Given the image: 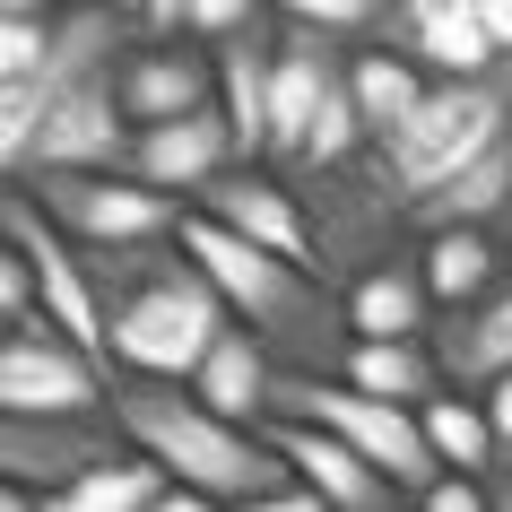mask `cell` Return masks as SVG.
<instances>
[{"mask_svg":"<svg viewBox=\"0 0 512 512\" xmlns=\"http://www.w3.org/2000/svg\"><path fill=\"white\" fill-rule=\"evenodd\" d=\"M235 512H330L322 495H304V486H278V495H261V504H235Z\"/></svg>","mask_w":512,"mask_h":512,"instance_id":"obj_25","label":"cell"},{"mask_svg":"<svg viewBox=\"0 0 512 512\" xmlns=\"http://www.w3.org/2000/svg\"><path fill=\"white\" fill-rule=\"evenodd\" d=\"M382 44L408 53L434 87H478V79H495V70H512V61L495 53V35H486L478 0H400L391 27H382Z\"/></svg>","mask_w":512,"mask_h":512,"instance_id":"obj_11","label":"cell"},{"mask_svg":"<svg viewBox=\"0 0 512 512\" xmlns=\"http://www.w3.org/2000/svg\"><path fill=\"white\" fill-rule=\"evenodd\" d=\"M426 443H434V460H443V478H495V469H504V443H495L486 400H460V391H443V400L426 408Z\"/></svg>","mask_w":512,"mask_h":512,"instance_id":"obj_22","label":"cell"},{"mask_svg":"<svg viewBox=\"0 0 512 512\" xmlns=\"http://www.w3.org/2000/svg\"><path fill=\"white\" fill-rule=\"evenodd\" d=\"M87 278H96V304H105L113 382H191L209 365V348L235 330L226 296L183 252V235L148 243V252H87Z\"/></svg>","mask_w":512,"mask_h":512,"instance_id":"obj_1","label":"cell"},{"mask_svg":"<svg viewBox=\"0 0 512 512\" xmlns=\"http://www.w3.org/2000/svg\"><path fill=\"white\" fill-rule=\"evenodd\" d=\"M113 105H122L131 131H165V122L217 113V53L191 44V35L139 27V9H131V44L113 61Z\"/></svg>","mask_w":512,"mask_h":512,"instance_id":"obj_7","label":"cell"},{"mask_svg":"<svg viewBox=\"0 0 512 512\" xmlns=\"http://www.w3.org/2000/svg\"><path fill=\"white\" fill-rule=\"evenodd\" d=\"M191 217H209V226H226V235H243L252 252H270V261H287V270L322 278V243H313L304 191L287 183V174H270V165H235L226 183H209L200 200H191Z\"/></svg>","mask_w":512,"mask_h":512,"instance_id":"obj_9","label":"cell"},{"mask_svg":"<svg viewBox=\"0 0 512 512\" xmlns=\"http://www.w3.org/2000/svg\"><path fill=\"white\" fill-rule=\"evenodd\" d=\"M408 512H495V486L486 478H443V486H426Z\"/></svg>","mask_w":512,"mask_h":512,"instance_id":"obj_24","label":"cell"},{"mask_svg":"<svg viewBox=\"0 0 512 512\" xmlns=\"http://www.w3.org/2000/svg\"><path fill=\"white\" fill-rule=\"evenodd\" d=\"M113 460H131L113 417H0V478L18 495H35V504L87 486Z\"/></svg>","mask_w":512,"mask_h":512,"instance_id":"obj_8","label":"cell"},{"mask_svg":"<svg viewBox=\"0 0 512 512\" xmlns=\"http://www.w3.org/2000/svg\"><path fill=\"white\" fill-rule=\"evenodd\" d=\"M157 512H226V504H209V495H191V486H165V504Z\"/></svg>","mask_w":512,"mask_h":512,"instance_id":"obj_27","label":"cell"},{"mask_svg":"<svg viewBox=\"0 0 512 512\" xmlns=\"http://www.w3.org/2000/svg\"><path fill=\"white\" fill-rule=\"evenodd\" d=\"M18 191H27L79 252H148V243H174L183 217H191L183 200H165V191L131 183V174H35V183H18Z\"/></svg>","mask_w":512,"mask_h":512,"instance_id":"obj_5","label":"cell"},{"mask_svg":"<svg viewBox=\"0 0 512 512\" xmlns=\"http://www.w3.org/2000/svg\"><path fill=\"white\" fill-rule=\"evenodd\" d=\"M486 486H495V512H512V460H504V469H495Z\"/></svg>","mask_w":512,"mask_h":512,"instance_id":"obj_28","label":"cell"},{"mask_svg":"<svg viewBox=\"0 0 512 512\" xmlns=\"http://www.w3.org/2000/svg\"><path fill=\"white\" fill-rule=\"evenodd\" d=\"M278 35H287V9H270L252 35L217 44V113L235 131L243 165H270V79H278Z\"/></svg>","mask_w":512,"mask_h":512,"instance_id":"obj_15","label":"cell"},{"mask_svg":"<svg viewBox=\"0 0 512 512\" xmlns=\"http://www.w3.org/2000/svg\"><path fill=\"white\" fill-rule=\"evenodd\" d=\"M478 400H486V417H495V443L512 452V374L495 382V391H478Z\"/></svg>","mask_w":512,"mask_h":512,"instance_id":"obj_26","label":"cell"},{"mask_svg":"<svg viewBox=\"0 0 512 512\" xmlns=\"http://www.w3.org/2000/svg\"><path fill=\"white\" fill-rule=\"evenodd\" d=\"M348 391H365V400H391V408H408V417H426L452 382H443V365H434V339H417V348H382V339H356V356H348Z\"/></svg>","mask_w":512,"mask_h":512,"instance_id":"obj_21","label":"cell"},{"mask_svg":"<svg viewBox=\"0 0 512 512\" xmlns=\"http://www.w3.org/2000/svg\"><path fill=\"white\" fill-rule=\"evenodd\" d=\"M348 79H356V113H365V139H374V148H382V139H400L408 122L426 113V96H434V79L408 53H391V44H365Z\"/></svg>","mask_w":512,"mask_h":512,"instance_id":"obj_20","label":"cell"},{"mask_svg":"<svg viewBox=\"0 0 512 512\" xmlns=\"http://www.w3.org/2000/svg\"><path fill=\"white\" fill-rule=\"evenodd\" d=\"M348 330L382 339V348H417L434 330V287H426V252H391L382 270H365L348 287Z\"/></svg>","mask_w":512,"mask_h":512,"instance_id":"obj_16","label":"cell"},{"mask_svg":"<svg viewBox=\"0 0 512 512\" xmlns=\"http://www.w3.org/2000/svg\"><path fill=\"white\" fill-rule=\"evenodd\" d=\"M243 165V148H235V131H226V113H191V122H165V131H139V148H131V183H148V191H165V200H200L209 183H226Z\"/></svg>","mask_w":512,"mask_h":512,"instance_id":"obj_13","label":"cell"},{"mask_svg":"<svg viewBox=\"0 0 512 512\" xmlns=\"http://www.w3.org/2000/svg\"><path fill=\"white\" fill-rule=\"evenodd\" d=\"M183 391H191L200 408H217L226 426H252V417H270L278 365L261 356V339H252V330H226V339L209 348V365H200V374H191Z\"/></svg>","mask_w":512,"mask_h":512,"instance_id":"obj_18","label":"cell"},{"mask_svg":"<svg viewBox=\"0 0 512 512\" xmlns=\"http://www.w3.org/2000/svg\"><path fill=\"white\" fill-rule=\"evenodd\" d=\"M356 53H339V44H322V35L287 27L278 35V79H270V174H296L304 148H313V131H322V105L330 87H339V70H348Z\"/></svg>","mask_w":512,"mask_h":512,"instance_id":"obj_12","label":"cell"},{"mask_svg":"<svg viewBox=\"0 0 512 512\" xmlns=\"http://www.w3.org/2000/svg\"><path fill=\"white\" fill-rule=\"evenodd\" d=\"M0 235H9V252H27V270H35V287H44V322L53 330H70L87 356H105V304H96V278H87V252L70 235H61L53 217L35 209L27 191H9L0 200ZM113 365V356H105Z\"/></svg>","mask_w":512,"mask_h":512,"instance_id":"obj_10","label":"cell"},{"mask_svg":"<svg viewBox=\"0 0 512 512\" xmlns=\"http://www.w3.org/2000/svg\"><path fill=\"white\" fill-rule=\"evenodd\" d=\"M113 426L139 460H157L174 486L209 495V504H261L278 486H296V469L270 452V434L226 426L217 408H200L183 382H113Z\"/></svg>","mask_w":512,"mask_h":512,"instance_id":"obj_3","label":"cell"},{"mask_svg":"<svg viewBox=\"0 0 512 512\" xmlns=\"http://www.w3.org/2000/svg\"><path fill=\"white\" fill-rule=\"evenodd\" d=\"M0 417H113V365L35 313L0 339Z\"/></svg>","mask_w":512,"mask_h":512,"instance_id":"obj_6","label":"cell"},{"mask_svg":"<svg viewBox=\"0 0 512 512\" xmlns=\"http://www.w3.org/2000/svg\"><path fill=\"white\" fill-rule=\"evenodd\" d=\"M417 252H426L434 313H478L486 296H504V287H512V278H504L512 243H495V235H426Z\"/></svg>","mask_w":512,"mask_h":512,"instance_id":"obj_19","label":"cell"},{"mask_svg":"<svg viewBox=\"0 0 512 512\" xmlns=\"http://www.w3.org/2000/svg\"><path fill=\"white\" fill-rule=\"evenodd\" d=\"M183 252L209 270V287L226 296L235 330L261 339L278 374H304V382H339L356 356V330H348V296H330L313 270H287L270 252H252L243 235L209 226V217H183Z\"/></svg>","mask_w":512,"mask_h":512,"instance_id":"obj_2","label":"cell"},{"mask_svg":"<svg viewBox=\"0 0 512 512\" xmlns=\"http://www.w3.org/2000/svg\"><path fill=\"white\" fill-rule=\"evenodd\" d=\"M434 365H443V382H452L460 400L495 391V382L512 374V287L486 296L478 313H443V322H434Z\"/></svg>","mask_w":512,"mask_h":512,"instance_id":"obj_17","label":"cell"},{"mask_svg":"<svg viewBox=\"0 0 512 512\" xmlns=\"http://www.w3.org/2000/svg\"><path fill=\"white\" fill-rule=\"evenodd\" d=\"M270 452L296 469V486L304 495H322L330 512H400V486L382 478L374 460H356L348 443H330V434H313V426H287V417H270Z\"/></svg>","mask_w":512,"mask_h":512,"instance_id":"obj_14","label":"cell"},{"mask_svg":"<svg viewBox=\"0 0 512 512\" xmlns=\"http://www.w3.org/2000/svg\"><path fill=\"white\" fill-rule=\"evenodd\" d=\"M53 27H61V9H44V0H9V9H0V87H35L44 79Z\"/></svg>","mask_w":512,"mask_h":512,"instance_id":"obj_23","label":"cell"},{"mask_svg":"<svg viewBox=\"0 0 512 512\" xmlns=\"http://www.w3.org/2000/svg\"><path fill=\"white\" fill-rule=\"evenodd\" d=\"M270 417H287V426H313V434H330V443H348L356 460H374L382 478L400 486L408 504H417L426 486H443V460H434V443H426V417H408V408H391V400H365V391H348V382L278 374Z\"/></svg>","mask_w":512,"mask_h":512,"instance_id":"obj_4","label":"cell"}]
</instances>
